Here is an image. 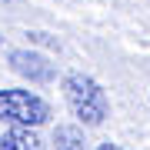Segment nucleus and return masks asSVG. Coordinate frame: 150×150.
Here are the masks:
<instances>
[{
  "instance_id": "obj_2",
  "label": "nucleus",
  "mask_w": 150,
  "mask_h": 150,
  "mask_svg": "<svg viewBox=\"0 0 150 150\" xmlns=\"http://www.w3.org/2000/svg\"><path fill=\"white\" fill-rule=\"evenodd\" d=\"M47 120H50V103L43 97H37L33 90H20V87L0 90V123L33 130Z\"/></svg>"
},
{
  "instance_id": "obj_5",
  "label": "nucleus",
  "mask_w": 150,
  "mask_h": 150,
  "mask_svg": "<svg viewBox=\"0 0 150 150\" xmlns=\"http://www.w3.org/2000/svg\"><path fill=\"white\" fill-rule=\"evenodd\" d=\"M54 150H90L83 140V130L74 123H60L54 130Z\"/></svg>"
},
{
  "instance_id": "obj_8",
  "label": "nucleus",
  "mask_w": 150,
  "mask_h": 150,
  "mask_svg": "<svg viewBox=\"0 0 150 150\" xmlns=\"http://www.w3.org/2000/svg\"><path fill=\"white\" fill-rule=\"evenodd\" d=\"M0 43H4V37H0Z\"/></svg>"
},
{
  "instance_id": "obj_3",
  "label": "nucleus",
  "mask_w": 150,
  "mask_h": 150,
  "mask_svg": "<svg viewBox=\"0 0 150 150\" xmlns=\"http://www.w3.org/2000/svg\"><path fill=\"white\" fill-rule=\"evenodd\" d=\"M10 67H13V74L27 77L30 83L54 80V64H50L43 54H37V50H13L10 54Z\"/></svg>"
},
{
  "instance_id": "obj_4",
  "label": "nucleus",
  "mask_w": 150,
  "mask_h": 150,
  "mask_svg": "<svg viewBox=\"0 0 150 150\" xmlns=\"http://www.w3.org/2000/svg\"><path fill=\"white\" fill-rule=\"evenodd\" d=\"M0 140H4V150H43V140L37 137V130H27V127H10Z\"/></svg>"
},
{
  "instance_id": "obj_9",
  "label": "nucleus",
  "mask_w": 150,
  "mask_h": 150,
  "mask_svg": "<svg viewBox=\"0 0 150 150\" xmlns=\"http://www.w3.org/2000/svg\"><path fill=\"white\" fill-rule=\"evenodd\" d=\"M4 4H7V0H4Z\"/></svg>"
},
{
  "instance_id": "obj_1",
  "label": "nucleus",
  "mask_w": 150,
  "mask_h": 150,
  "mask_svg": "<svg viewBox=\"0 0 150 150\" xmlns=\"http://www.w3.org/2000/svg\"><path fill=\"white\" fill-rule=\"evenodd\" d=\"M64 97H67V107L83 127H100L110 113V100L103 93V87L87 74H67L64 77Z\"/></svg>"
},
{
  "instance_id": "obj_7",
  "label": "nucleus",
  "mask_w": 150,
  "mask_h": 150,
  "mask_svg": "<svg viewBox=\"0 0 150 150\" xmlns=\"http://www.w3.org/2000/svg\"><path fill=\"white\" fill-rule=\"evenodd\" d=\"M0 150H4V140H0Z\"/></svg>"
},
{
  "instance_id": "obj_6",
  "label": "nucleus",
  "mask_w": 150,
  "mask_h": 150,
  "mask_svg": "<svg viewBox=\"0 0 150 150\" xmlns=\"http://www.w3.org/2000/svg\"><path fill=\"white\" fill-rule=\"evenodd\" d=\"M97 150H120V147H117V144H110V140H107V144H100Z\"/></svg>"
}]
</instances>
